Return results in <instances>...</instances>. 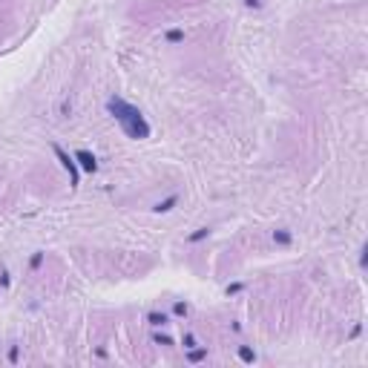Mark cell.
Masks as SVG:
<instances>
[{
    "mask_svg": "<svg viewBox=\"0 0 368 368\" xmlns=\"http://www.w3.org/2000/svg\"><path fill=\"white\" fill-rule=\"evenodd\" d=\"M107 109L112 112V118L121 124V130L127 132L130 138L141 141V138L150 135V124H147L144 115L138 112V107H132V104L121 101V98H109V101H107Z\"/></svg>",
    "mask_w": 368,
    "mask_h": 368,
    "instance_id": "1",
    "label": "cell"
},
{
    "mask_svg": "<svg viewBox=\"0 0 368 368\" xmlns=\"http://www.w3.org/2000/svg\"><path fill=\"white\" fill-rule=\"evenodd\" d=\"M52 150H55V156L61 159V164H64L66 170H69V181H72V187H78V161H75V156L69 159V156H66V152L61 150L58 144H52Z\"/></svg>",
    "mask_w": 368,
    "mask_h": 368,
    "instance_id": "2",
    "label": "cell"
},
{
    "mask_svg": "<svg viewBox=\"0 0 368 368\" xmlns=\"http://www.w3.org/2000/svg\"><path fill=\"white\" fill-rule=\"evenodd\" d=\"M75 161H78L87 173H95V170H98V161H95V156L89 150H78V152H75Z\"/></svg>",
    "mask_w": 368,
    "mask_h": 368,
    "instance_id": "3",
    "label": "cell"
},
{
    "mask_svg": "<svg viewBox=\"0 0 368 368\" xmlns=\"http://www.w3.org/2000/svg\"><path fill=\"white\" fill-rule=\"evenodd\" d=\"M176 202H179V196H170V199H164V202L156 204V210H159V213H167V210L176 207Z\"/></svg>",
    "mask_w": 368,
    "mask_h": 368,
    "instance_id": "4",
    "label": "cell"
},
{
    "mask_svg": "<svg viewBox=\"0 0 368 368\" xmlns=\"http://www.w3.org/2000/svg\"><path fill=\"white\" fill-rule=\"evenodd\" d=\"M239 360H242V362H253V360H256V354H253L247 345H242V348H239Z\"/></svg>",
    "mask_w": 368,
    "mask_h": 368,
    "instance_id": "5",
    "label": "cell"
},
{
    "mask_svg": "<svg viewBox=\"0 0 368 368\" xmlns=\"http://www.w3.org/2000/svg\"><path fill=\"white\" fill-rule=\"evenodd\" d=\"M167 41H170V44H181V41H184V32L181 29H170L167 32Z\"/></svg>",
    "mask_w": 368,
    "mask_h": 368,
    "instance_id": "6",
    "label": "cell"
},
{
    "mask_svg": "<svg viewBox=\"0 0 368 368\" xmlns=\"http://www.w3.org/2000/svg\"><path fill=\"white\" fill-rule=\"evenodd\" d=\"M274 239L279 242V245H290V233H288V230H276Z\"/></svg>",
    "mask_w": 368,
    "mask_h": 368,
    "instance_id": "7",
    "label": "cell"
},
{
    "mask_svg": "<svg viewBox=\"0 0 368 368\" xmlns=\"http://www.w3.org/2000/svg\"><path fill=\"white\" fill-rule=\"evenodd\" d=\"M207 233H210V227H199L196 233H190V242H202V239L207 236Z\"/></svg>",
    "mask_w": 368,
    "mask_h": 368,
    "instance_id": "8",
    "label": "cell"
},
{
    "mask_svg": "<svg viewBox=\"0 0 368 368\" xmlns=\"http://www.w3.org/2000/svg\"><path fill=\"white\" fill-rule=\"evenodd\" d=\"M147 319H150V325H164V322H167V317H164V314H156V311H152V314H150Z\"/></svg>",
    "mask_w": 368,
    "mask_h": 368,
    "instance_id": "9",
    "label": "cell"
},
{
    "mask_svg": "<svg viewBox=\"0 0 368 368\" xmlns=\"http://www.w3.org/2000/svg\"><path fill=\"white\" fill-rule=\"evenodd\" d=\"M204 357H207V351H204V348H199V351H190V362H202Z\"/></svg>",
    "mask_w": 368,
    "mask_h": 368,
    "instance_id": "10",
    "label": "cell"
},
{
    "mask_svg": "<svg viewBox=\"0 0 368 368\" xmlns=\"http://www.w3.org/2000/svg\"><path fill=\"white\" fill-rule=\"evenodd\" d=\"M41 262H44V253H35V256H32V262H29V267H32V270H37V267H41Z\"/></svg>",
    "mask_w": 368,
    "mask_h": 368,
    "instance_id": "11",
    "label": "cell"
},
{
    "mask_svg": "<svg viewBox=\"0 0 368 368\" xmlns=\"http://www.w3.org/2000/svg\"><path fill=\"white\" fill-rule=\"evenodd\" d=\"M173 314H176V317H184V314H187V305H184V302H176V305H173Z\"/></svg>",
    "mask_w": 368,
    "mask_h": 368,
    "instance_id": "12",
    "label": "cell"
},
{
    "mask_svg": "<svg viewBox=\"0 0 368 368\" xmlns=\"http://www.w3.org/2000/svg\"><path fill=\"white\" fill-rule=\"evenodd\" d=\"M156 342H159V345H173V339L167 337V334H156Z\"/></svg>",
    "mask_w": 368,
    "mask_h": 368,
    "instance_id": "13",
    "label": "cell"
},
{
    "mask_svg": "<svg viewBox=\"0 0 368 368\" xmlns=\"http://www.w3.org/2000/svg\"><path fill=\"white\" fill-rule=\"evenodd\" d=\"M239 290H242V282H233V285H227V296H230V294H239Z\"/></svg>",
    "mask_w": 368,
    "mask_h": 368,
    "instance_id": "14",
    "label": "cell"
},
{
    "mask_svg": "<svg viewBox=\"0 0 368 368\" xmlns=\"http://www.w3.org/2000/svg\"><path fill=\"white\" fill-rule=\"evenodd\" d=\"M196 345V339H193V334H184V348H193Z\"/></svg>",
    "mask_w": 368,
    "mask_h": 368,
    "instance_id": "15",
    "label": "cell"
},
{
    "mask_svg": "<svg viewBox=\"0 0 368 368\" xmlns=\"http://www.w3.org/2000/svg\"><path fill=\"white\" fill-rule=\"evenodd\" d=\"M9 360L17 362V345H12V351H9Z\"/></svg>",
    "mask_w": 368,
    "mask_h": 368,
    "instance_id": "16",
    "label": "cell"
},
{
    "mask_svg": "<svg viewBox=\"0 0 368 368\" xmlns=\"http://www.w3.org/2000/svg\"><path fill=\"white\" fill-rule=\"evenodd\" d=\"M247 6H259V0H245Z\"/></svg>",
    "mask_w": 368,
    "mask_h": 368,
    "instance_id": "17",
    "label": "cell"
}]
</instances>
